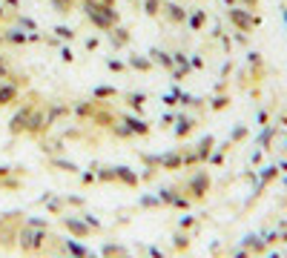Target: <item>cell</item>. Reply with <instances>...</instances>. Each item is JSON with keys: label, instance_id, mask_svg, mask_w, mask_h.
<instances>
[{"label": "cell", "instance_id": "277c9868", "mask_svg": "<svg viewBox=\"0 0 287 258\" xmlns=\"http://www.w3.org/2000/svg\"><path fill=\"white\" fill-rule=\"evenodd\" d=\"M95 95L98 98H110V95H115V89H107V86H104V89H98Z\"/></svg>", "mask_w": 287, "mask_h": 258}, {"label": "cell", "instance_id": "3957f363", "mask_svg": "<svg viewBox=\"0 0 287 258\" xmlns=\"http://www.w3.org/2000/svg\"><path fill=\"white\" fill-rule=\"evenodd\" d=\"M158 12V0H147V14H155Z\"/></svg>", "mask_w": 287, "mask_h": 258}, {"label": "cell", "instance_id": "6da1fadb", "mask_svg": "<svg viewBox=\"0 0 287 258\" xmlns=\"http://www.w3.org/2000/svg\"><path fill=\"white\" fill-rule=\"evenodd\" d=\"M14 95H17V89H14V86H9V83H0V106H3V103H12Z\"/></svg>", "mask_w": 287, "mask_h": 258}, {"label": "cell", "instance_id": "7a4b0ae2", "mask_svg": "<svg viewBox=\"0 0 287 258\" xmlns=\"http://www.w3.org/2000/svg\"><path fill=\"white\" fill-rule=\"evenodd\" d=\"M57 12H72V0H55Z\"/></svg>", "mask_w": 287, "mask_h": 258}]
</instances>
